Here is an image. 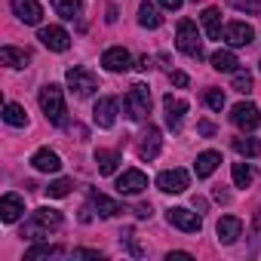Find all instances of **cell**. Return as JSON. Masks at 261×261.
I'll return each instance as SVG.
<instances>
[{"label": "cell", "mask_w": 261, "mask_h": 261, "mask_svg": "<svg viewBox=\"0 0 261 261\" xmlns=\"http://www.w3.org/2000/svg\"><path fill=\"white\" fill-rule=\"evenodd\" d=\"M62 227V212L59 209H49V206H43V209H34L31 212V218L22 224V240H49V233L53 230H59Z\"/></svg>", "instance_id": "cell-1"}, {"label": "cell", "mask_w": 261, "mask_h": 261, "mask_svg": "<svg viewBox=\"0 0 261 261\" xmlns=\"http://www.w3.org/2000/svg\"><path fill=\"white\" fill-rule=\"evenodd\" d=\"M123 111L133 123H142L151 114V89L145 83H133L129 92H126V98H123Z\"/></svg>", "instance_id": "cell-2"}, {"label": "cell", "mask_w": 261, "mask_h": 261, "mask_svg": "<svg viewBox=\"0 0 261 261\" xmlns=\"http://www.w3.org/2000/svg\"><path fill=\"white\" fill-rule=\"evenodd\" d=\"M40 108H43V114H46V120L49 123H56V126H62L65 123V95H62V86H56V83H46L43 89H40Z\"/></svg>", "instance_id": "cell-3"}, {"label": "cell", "mask_w": 261, "mask_h": 261, "mask_svg": "<svg viewBox=\"0 0 261 261\" xmlns=\"http://www.w3.org/2000/svg\"><path fill=\"white\" fill-rule=\"evenodd\" d=\"M175 46L191 56V59H203V40H200V31L191 19H181L178 28H175Z\"/></svg>", "instance_id": "cell-4"}, {"label": "cell", "mask_w": 261, "mask_h": 261, "mask_svg": "<svg viewBox=\"0 0 261 261\" xmlns=\"http://www.w3.org/2000/svg\"><path fill=\"white\" fill-rule=\"evenodd\" d=\"M65 80H68L71 92H77L80 98H86V95H92V92H95V74H92L89 68H80V65H74V68H68Z\"/></svg>", "instance_id": "cell-5"}, {"label": "cell", "mask_w": 261, "mask_h": 261, "mask_svg": "<svg viewBox=\"0 0 261 261\" xmlns=\"http://www.w3.org/2000/svg\"><path fill=\"white\" fill-rule=\"evenodd\" d=\"M230 123L237 129H243V133H252V129H258V123H261V111L252 101H240L230 111Z\"/></svg>", "instance_id": "cell-6"}, {"label": "cell", "mask_w": 261, "mask_h": 261, "mask_svg": "<svg viewBox=\"0 0 261 261\" xmlns=\"http://www.w3.org/2000/svg\"><path fill=\"white\" fill-rule=\"evenodd\" d=\"M117 111H120V101H117L114 95H101V98L95 101V108H92L95 126H98V129H111V126L117 123Z\"/></svg>", "instance_id": "cell-7"}, {"label": "cell", "mask_w": 261, "mask_h": 261, "mask_svg": "<svg viewBox=\"0 0 261 261\" xmlns=\"http://www.w3.org/2000/svg\"><path fill=\"white\" fill-rule=\"evenodd\" d=\"M188 185H191L188 169H166V172L157 175V188H160L163 194H185Z\"/></svg>", "instance_id": "cell-8"}, {"label": "cell", "mask_w": 261, "mask_h": 261, "mask_svg": "<svg viewBox=\"0 0 261 261\" xmlns=\"http://www.w3.org/2000/svg\"><path fill=\"white\" fill-rule=\"evenodd\" d=\"M166 218H169V224H172V227H178V230H185V233H200V227H203V218H200L197 212L185 209V206L169 209V212H166Z\"/></svg>", "instance_id": "cell-9"}, {"label": "cell", "mask_w": 261, "mask_h": 261, "mask_svg": "<svg viewBox=\"0 0 261 261\" xmlns=\"http://www.w3.org/2000/svg\"><path fill=\"white\" fill-rule=\"evenodd\" d=\"M148 188V175L142 172V169H126L120 178H117V194H123V197H136V194H142Z\"/></svg>", "instance_id": "cell-10"}, {"label": "cell", "mask_w": 261, "mask_h": 261, "mask_svg": "<svg viewBox=\"0 0 261 261\" xmlns=\"http://www.w3.org/2000/svg\"><path fill=\"white\" fill-rule=\"evenodd\" d=\"M101 65L111 74H126L129 68H133V56H129L123 46H111V49L101 53Z\"/></svg>", "instance_id": "cell-11"}, {"label": "cell", "mask_w": 261, "mask_h": 261, "mask_svg": "<svg viewBox=\"0 0 261 261\" xmlns=\"http://www.w3.org/2000/svg\"><path fill=\"white\" fill-rule=\"evenodd\" d=\"M37 40L46 46V49H53V53H65L68 46H71V34L65 31V28H59V25H49V28H40V34H37Z\"/></svg>", "instance_id": "cell-12"}, {"label": "cell", "mask_w": 261, "mask_h": 261, "mask_svg": "<svg viewBox=\"0 0 261 261\" xmlns=\"http://www.w3.org/2000/svg\"><path fill=\"white\" fill-rule=\"evenodd\" d=\"M255 40V28L252 25H246V22H230L227 28H224V43L227 46H249Z\"/></svg>", "instance_id": "cell-13"}, {"label": "cell", "mask_w": 261, "mask_h": 261, "mask_svg": "<svg viewBox=\"0 0 261 261\" xmlns=\"http://www.w3.org/2000/svg\"><path fill=\"white\" fill-rule=\"evenodd\" d=\"M160 148H163L160 129L148 123V129H145V133H142V139H139V157H142V160H154V157L160 154Z\"/></svg>", "instance_id": "cell-14"}, {"label": "cell", "mask_w": 261, "mask_h": 261, "mask_svg": "<svg viewBox=\"0 0 261 261\" xmlns=\"http://www.w3.org/2000/svg\"><path fill=\"white\" fill-rule=\"evenodd\" d=\"M163 111H166V126L172 129V133H178L181 129V120L188 114V101L185 98H175V95H166L163 98Z\"/></svg>", "instance_id": "cell-15"}, {"label": "cell", "mask_w": 261, "mask_h": 261, "mask_svg": "<svg viewBox=\"0 0 261 261\" xmlns=\"http://www.w3.org/2000/svg\"><path fill=\"white\" fill-rule=\"evenodd\" d=\"M10 7L25 25H40V19H43V7L37 0H10Z\"/></svg>", "instance_id": "cell-16"}, {"label": "cell", "mask_w": 261, "mask_h": 261, "mask_svg": "<svg viewBox=\"0 0 261 261\" xmlns=\"http://www.w3.org/2000/svg\"><path fill=\"white\" fill-rule=\"evenodd\" d=\"M215 233H218V243L230 246V243H237V237L243 233V221H240L237 215H224V218H218Z\"/></svg>", "instance_id": "cell-17"}, {"label": "cell", "mask_w": 261, "mask_h": 261, "mask_svg": "<svg viewBox=\"0 0 261 261\" xmlns=\"http://www.w3.org/2000/svg\"><path fill=\"white\" fill-rule=\"evenodd\" d=\"M22 212H25V200L19 194H4V200H0V218L7 224H13L22 218Z\"/></svg>", "instance_id": "cell-18"}, {"label": "cell", "mask_w": 261, "mask_h": 261, "mask_svg": "<svg viewBox=\"0 0 261 261\" xmlns=\"http://www.w3.org/2000/svg\"><path fill=\"white\" fill-rule=\"evenodd\" d=\"M31 166H34L37 172H59V169H62V160H59V154H56V151L40 148V151H34Z\"/></svg>", "instance_id": "cell-19"}, {"label": "cell", "mask_w": 261, "mask_h": 261, "mask_svg": "<svg viewBox=\"0 0 261 261\" xmlns=\"http://www.w3.org/2000/svg\"><path fill=\"white\" fill-rule=\"evenodd\" d=\"M92 206H95V212H98L101 218H117V215L126 212L117 200H111V197H105V194H98V191H92Z\"/></svg>", "instance_id": "cell-20"}, {"label": "cell", "mask_w": 261, "mask_h": 261, "mask_svg": "<svg viewBox=\"0 0 261 261\" xmlns=\"http://www.w3.org/2000/svg\"><path fill=\"white\" fill-rule=\"evenodd\" d=\"M218 163H221V154H218V151H203V154L197 157V163H194L197 178H209V175L218 169Z\"/></svg>", "instance_id": "cell-21"}, {"label": "cell", "mask_w": 261, "mask_h": 261, "mask_svg": "<svg viewBox=\"0 0 261 261\" xmlns=\"http://www.w3.org/2000/svg\"><path fill=\"white\" fill-rule=\"evenodd\" d=\"M139 25H142V28H148V31H154V28H160V25H163V16H160V10L151 4V0L139 4Z\"/></svg>", "instance_id": "cell-22"}, {"label": "cell", "mask_w": 261, "mask_h": 261, "mask_svg": "<svg viewBox=\"0 0 261 261\" xmlns=\"http://www.w3.org/2000/svg\"><path fill=\"white\" fill-rule=\"evenodd\" d=\"M95 166H98L101 175H114L117 166H120V154H117V151H105V148H98V151H95Z\"/></svg>", "instance_id": "cell-23"}, {"label": "cell", "mask_w": 261, "mask_h": 261, "mask_svg": "<svg viewBox=\"0 0 261 261\" xmlns=\"http://www.w3.org/2000/svg\"><path fill=\"white\" fill-rule=\"evenodd\" d=\"M200 19H203V31H206V37H209V40H218V37H221V13H218L215 7H209Z\"/></svg>", "instance_id": "cell-24"}, {"label": "cell", "mask_w": 261, "mask_h": 261, "mask_svg": "<svg viewBox=\"0 0 261 261\" xmlns=\"http://www.w3.org/2000/svg\"><path fill=\"white\" fill-rule=\"evenodd\" d=\"M0 62H4L7 68H25L31 62V56L25 49H16V46H4L0 49Z\"/></svg>", "instance_id": "cell-25"}, {"label": "cell", "mask_w": 261, "mask_h": 261, "mask_svg": "<svg viewBox=\"0 0 261 261\" xmlns=\"http://www.w3.org/2000/svg\"><path fill=\"white\" fill-rule=\"evenodd\" d=\"M209 62H212V68H215V71H224V74H233V71H237V65H240V62H237V56H233L230 49H218V53H212V59H209Z\"/></svg>", "instance_id": "cell-26"}, {"label": "cell", "mask_w": 261, "mask_h": 261, "mask_svg": "<svg viewBox=\"0 0 261 261\" xmlns=\"http://www.w3.org/2000/svg\"><path fill=\"white\" fill-rule=\"evenodd\" d=\"M53 10H56L62 19L74 22V19H80V10H83V4H80V0H53Z\"/></svg>", "instance_id": "cell-27"}, {"label": "cell", "mask_w": 261, "mask_h": 261, "mask_svg": "<svg viewBox=\"0 0 261 261\" xmlns=\"http://www.w3.org/2000/svg\"><path fill=\"white\" fill-rule=\"evenodd\" d=\"M4 120H7L10 126H28V114H25V108L16 105V101H7V105H4Z\"/></svg>", "instance_id": "cell-28"}, {"label": "cell", "mask_w": 261, "mask_h": 261, "mask_svg": "<svg viewBox=\"0 0 261 261\" xmlns=\"http://www.w3.org/2000/svg\"><path fill=\"white\" fill-rule=\"evenodd\" d=\"M233 151H237L240 157H261V142L240 136V139H233Z\"/></svg>", "instance_id": "cell-29"}, {"label": "cell", "mask_w": 261, "mask_h": 261, "mask_svg": "<svg viewBox=\"0 0 261 261\" xmlns=\"http://www.w3.org/2000/svg\"><path fill=\"white\" fill-rule=\"evenodd\" d=\"M252 178H255V172H252L249 163H233V185L237 188H249Z\"/></svg>", "instance_id": "cell-30"}, {"label": "cell", "mask_w": 261, "mask_h": 261, "mask_svg": "<svg viewBox=\"0 0 261 261\" xmlns=\"http://www.w3.org/2000/svg\"><path fill=\"white\" fill-rule=\"evenodd\" d=\"M230 89H237V92H252V74L246 71V68H237L233 71V83H230Z\"/></svg>", "instance_id": "cell-31"}, {"label": "cell", "mask_w": 261, "mask_h": 261, "mask_svg": "<svg viewBox=\"0 0 261 261\" xmlns=\"http://www.w3.org/2000/svg\"><path fill=\"white\" fill-rule=\"evenodd\" d=\"M71 188H74V181H71V178H56V181L46 188V197H53V200L68 197V194H71Z\"/></svg>", "instance_id": "cell-32"}, {"label": "cell", "mask_w": 261, "mask_h": 261, "mask_svg": "<svg viewBox=\"0 0 261 261\" xmlns=\"http://www.w3.org/2000/svg\"><path fill=\"white\" fill-rule=\"evenodd\" d=\"M62 252H65L62 246H34V249L25 252V258L34 261V258H49V255H62Z\"/></svg>", "instance_id": "cell-33"}, {"label": "cell", "mask_w": 261, "mask_h": 261, "mask_svg": "<svg viewBox=\"0 0 261 261\" xmlns=\"http://www.w3.org/2000/svg\"><path fill=\"white\" fill-rule=\"evenodd\" d=\"M203 101H206V108L221 111V108H224V92H221V89H206V92H203Z\"/></svg>", "instance_id": "cell-34"}, {"label": "cell", "mask_w": 261, "mask_h": 261, "mask_svg": "<svg viewBox=\"0 0 261 261\" xmlns=\"http://www.w3.org/2000/svg\"><path fill=\"white\" fill-rule=\"evenodd\" d=\"M230 4H233V10H243L249 16H255L261 10V0H230Z\"/></svg>", "instance_id": "cell-35"}, {"label": "cell", "mask_w": 261, "mask_h": 261, "mask_svg": "<svg viewBox=\"0 0 261 261\" xmlns=\"http://www.w3.org/2000/svg\"><path fill=\"white\" fill-rule=\"evenodd\" d=\"M120 243H126L133 255H142V246L136 243V233H133V230H123V233H120Z\"/></svg>", "instance_id": "cell-36"}, {"label": "cell", "mask_w": 261, "mask_h": 261, "mask_svg": "<svg viewBox=\"0 0 261 261\" xmlns=\"http://www.w3.org/2000/svg\"><path fill=\"white\" fill-rule=\"evenodd\" d=\"M169 77H172V83H175V86H188V83H191L185 71H169Z\"/></svg>", "instance_id": "cell-37"}, {"label": "cell", "mask_w": 261, "mask_h": 261, "mask_svg": "<svg viewBox=\"0 0 261 261\" xmlns=\"http://www.w3.org/2000/svg\"><path fill=\"white\" fill-rule=\"evenodd\" d=\"M197 133H200V136H215V126H212L209 120H203V123L197 126Z\"/></svg>", "instance_id": "cell-38"}, {"label": "cell", "mask_w": 261, "mask_h": 261, "mask_svg": "<svg viewBox=\"0 0 261 261\" xmlns=\"http://www.w3.org/2000/svg\"><path fill=\"white\" fill-rule=\"evenodd\" d=\"M77 258H101V252H92V249H74Z\"/></svg>", "instance_id": "cell-39"}, {"label": "cell", "mask_w": 261, "mask_h": 261, "mask_svg": "<svg viewBox=\"0 0 261 261\" xmlns=\"http://www.w3.org/2000/svg\"><path fill=\"white\" fill-rule=\"evenodd\" d=\"M181 4H185V0H160V7H163V10H178Z\"/></svg>", "instance_id": "cell-40"}, {"label": "cell", "mask_w": 261, "mask_h": 261, "mask_svg": "<svg viewBox=\"0 0 261 261\" xmlns=\"http://www.w3.org/2000/svg\"><path fill=\"white\" fill-rule=\"evenodd\" d=\"M169 261H191V252H169Z\"/></svg>", "instance_id": "cell-41"}, {"label": "cell", "mask_w": 261, "mask_h": 261, "mask_svg": "<svg viewBox=\"0 0 261 261\" xmlns=\"http://www.w3.org/2000/svg\"><path fill=\"white\" fill-rule=\"evenodd\" d=\"M136 215H139V218H151V206H148V203H142V206L136 209Z\"/></svg>", "instance_id": "cell-42"}, {"label": "cell", "mask_w": 261, "mask_h": 261, "mask_svg": "<svg viewBox=\"0 0 261 261\" xmlns=\"http://www.w3.org/2000/svg\"><path fill=\"white\" fill-rule=\"evenodd\" d=\"M136 68H139V71H148V68H151V59H148V56H142V59H139V65H136Z\"/></svg>", "instance_id": "cell-43"}, {"label": "cell", "mask_w": 261, "mask_h": 261, "mask_svg": "<svg viewBox=\"0 0 261 261\" xmlns=\"http://www.w3.org/2000/svg\"><path fill=\"white\" fill-rule=\"evenodd\" d=\"M105 19H108V22H117V7H114V4L108 7V16H105Z\"/></svg>", "instance_id": "cell-44"}, {"label": "cell", "mask_w": 261, "mask_h": 261, "mask_svg": "<svg viewBox=\"0 0 261 261\" xmlns=\"http://www.w3.org/2000/svg\"><path fill=\"white\" fill-rule=\"evenodd\" d=\"M258 65H261V62H258Z\"/></svg>", "instance_id": "cell-45"}]
</instances>
